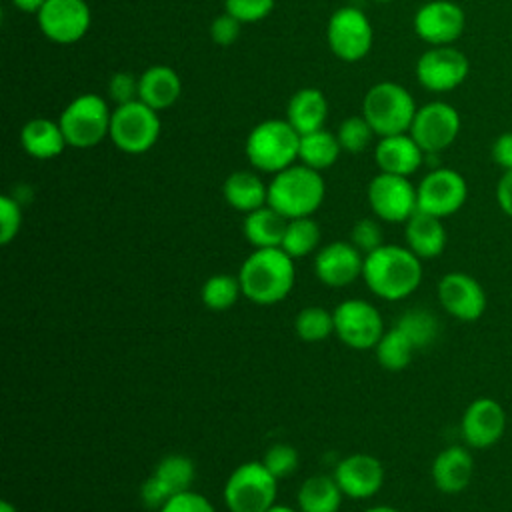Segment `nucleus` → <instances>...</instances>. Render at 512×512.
<instances>
[{"label":"nucleus","instance_id":"37","mask_svg":"<svg viewBox=\"0 0 512 512\" xmlns=\"http://www.w3.org/2000/svg\"><path fill=\"white\" fill-rule=\"evenodd\" d=\"M374 130L370 128L368 120L360 114V116H348L346 120H342V124L338 126V142L342 146L344 152L350 154H358L362 150H366V146L372 140Z\"/></svg>","mask_w":512,"mask_h":512},{"label":"nucleus","instance_id":"28","mask_svg":"<svg viewBox=\"0 0 512 512\" xmlns=\"http://www.w3.org/2000/svg\"><path fill=\"white\" fill-rule=\"evenodd\" d=\"M342 498L344 494L334 476L314 474L300 484L296 504L300 512H338Z\"/></svg>","mask_w":512,"mask_h":512},{"label":"nucleus","instance_id":"45","mask_svg":"<svg viewBox=\"0 0 512 512\" xmlns=\"http://www.w3.org/2000/svg\"><path fill=\"white\" fill-rule=\"evenodd\" d=\"M140 498H142V502L148 506V508H152V510H160L170 498H172V494H170V490L152 474L142 486H140Z\"/></svg>","mask_w":512,"mask_h":512},{"label":"nucleus","instance_id":"31","mask_svg":"<svg viewBox=\"0 0 512 512\" xmlns=\"http://www.w3.org/2000/svg\"><path fill=\"white\" fill-rule=\"evenodd\" d=\"M320 244V226L312 216L292 218L286 224L284 238L280 248L292 258H302L318 250Z\"/></svg>","mask_w":512,"mask_h":512},{"label":"nucleus","instance_id":"13","mask_svg":"<svg viewBox=\"0 0 512 512\" xmlns=\"http://www.w3.org/2000/svg\"><path fill=\"white\" fill-rule=\"evenodd\" d=\"M416 196L418 210L446 218L464 206L468 184L464 176L452 168H434L416 186Z\"/></svg>","mask_w":512,"mask_h":512},{"label":"nucleus","instance_id":"8","mask_svg":"<svg viewBox=\"0 0 512 512\" xmlns=\"http://www.w3.org/2000/svg\"><path fill=\"white\" fill-rule=\"evenodd\" d=\"M108 136L126 154L148 152L160 136V116L140 100L120 104L112 110Z\"/></svg>","mask_w":512,"mask_h":512},{"label":"nucleus","instance_id":"32","mask_svg":"<svg viewBox=\"0 0 512 512\" xmlns=\"http://www.w3.org/2000/svg\"><path fill=\"white\" fill-rule=\"evenodd\" d=\"M374 352L382 368L396 372V370H404L410 364L416 348L398 326H392L390 330H384L382 338L374 346Z\"/></svg>","mask_w":512,"mask_h":512},{"label":"nucleus","instance_id":"40","mask_svg":"<svg viewBox=\"0 0 512 512\" xmlns=\"http://www.w3.org/2000/svg\"><path fill=\"white\" fill-rule=\"evenodd\" d=\"M350 242L366 256L374 250H378L384 240H382V228L374 218H360L354 222L350 230Z\"/></svg>","mask_w":512,"mask_h":512},{"label":"nucleus","instance_id":"36","mask_svg":"<svg viewBox=\"0 0 512 512\" xmlns=\"http://www.w3.org/2000/svg\"><path fill=\"white\" fill-rule=\"evenodd\" d=\"M296 336L304 342H320L334 334V316L322 306H306L294 318Z\"/></svg>","mask_w":512,"mask_h":512},{"label":"nucleus","instance_id":"43","mask_svg":"<svg viewBox=\"0 0 512 512\" xmlns=\"http://www.w3.org/2000/svg\"><path fill=\"white\" fill-rule=\"evenodd\" d=\"M108 96L116 102V106L138 100V76L130 72L112 74L108 80Z\"/></svg>","mask_w":512,"mask_h":512},{"label":"nucleus","instance_id":"20","mask_svg":"<svg viewBox=\"0 0 512 512\" xmlns=\"http://www.w3.org/2000/svg\"><path fill=\"white\" fill-rule=\"evenodd\" d=\"M344 496L354 500H366L380 492L384 484L382 462L366 452H354L344 456L332 474Z\"/></svg>","mask_w":512,"mask_h":512},{"label":"nucleus","instance_id":"30","mask_svg":"<svg viewBox=\"0 0 512 512\" xmlns=\"http://www.w3.org/2000/svg\"><path fill=\"white\" fill-rule=\"evenodd\" d=\"M340 152L342 146L338 142V136L324 128L300 136L298 160L318 172L330 168L338 160Z\"/></svg>","mask_w":512,"mask_h":512},{"label":"nucleus","instance_id":"24","mask_svg":"<svg viewBox=\"0 0 512 512\" xmlns=\"http://www.w3.org/2000/svg\"><path fill=\"white\" fill-rule=\"evenodd\" d=\"M406 246L422 260L436 258L446 248V228L442 218L432 216L428 212L416 210L406 222Z\"/></svg>","mask_w":512,"mask_h":512},{"label":"nucleus","instance_id":"6","mask_svg":"<svg viewBox=\"0 0 512 512\" xmlns=\"http://www.w3.org/2000/svg\"><path fill=\"white\" fill-rule=\"evenodd\" d=\"M278 478L262 462H244L226 478L222 496L230 512H266L276 504Z\"/></svg>","mask_w":512,"mask_h":512},{"label":"nucleus","instance_id":"10","mask_svg":"<svg viewBox=\"0 0 512 512\" xmlns=\"http://www.w3.org/2000/svg\"><path fill=\"white\" fill-rule=\"evenodd\" d=\"M334 334L352 350H374L384 334V320L374 304L360 298L340 302L334 310Z\"/></svg>","mask_w":512,"mask_h":512},{"label":"nucleus","instance_id":"5","mask_svg":"<svg viewBox=\"0 0 512 512\" xmlns=\"http://www.w3.org/2000/svg\"><path fill=\"white\" fill-rule=\"evenodd\" d=\"M416 110L412 94L392 80H384L368 88L362 100V116L380 138L408 132Z\"/></svg>","mask_w":512,"mask_h":512},{"label":"nucleus","instance_id":"23","mask_svg":"<svg viewBox=\"0 0 512 512\" xmlns=\"http://www.w3.org/2000/svg\"><path fill=\"white\" fill-rule=\"evenodd\" d=\"M182 92L178 72L166 64H154L138 76V100L156 112L170 108Z\"/></svg>","mask_w":512,"mask_h":512},{"label":"nucleus","instance_id":"14","mask_svg":"<svg viewBox=\"0 0 512 512\" xmlns=\"http://www.w3.org/2000/svg\"><path fill=\"white\" fill-rule=\"evenodd\" d=\"M470 72L464 52L454 46H432L416 62V78L430 92H450L458 88Z\"/></svg>","mask_w":512,"mask_h":512},{"label":"nucleus","instance_id":"27","mask_svg":"<svg viewBox=\"0 0 512 512\" xmlns=\"http://www.w3.org/2000/svg\"><path fill=\"white\" fill-rule=\"evenodd\" d=\"M224 200L238 212H252L268 204V184L256 172L236 170L222 184Z\"/></svg>","mask_w":512,"mask_h":512},{"label":"nucleus","instance_id":"48","mask_svg":"<svg viewBox=\"0 0 512 512\" xmlns=\"http://www.w3.org/2000/svg\"><path fill=\"white\" fill-rule=\"evenodd\" d=\"M12 4L28 14H38L42 10V6L46 4V0H12Z\"/></svg>","mask_w":512,"mask_h":512},{"label":"nucleus","instance_id":"33","mask_svg":"<svg viewBox=\"0 0 512 512\" xmlns=\"http://www.w3.org/2000/svg\"><path fill=\"white\" fill-rule=\"evenodd\" d=\"M394 326H398L410 338V342L414 344L416 350H422V348L430 346L436 340L438 332H440L438 318L430 310H424V308L406 310L396 320Z\"/></svg>","mask_w":512,"mask_h":512},{"label":"nucleus","instance_id":"38","mask_svg":"<svg viewBox=\"0 0 512 512\" xmlns=\"http://www.w3.org/2000/svg\"><path fill=\"white\" fill-rule=\"evenodd\" d=\"M262 464L280 480V478L292 476V474L298 470L300 456H298V450H296L294 446L284 444V442H278V444H272V446L264 452Z\"/></svg>","mask_w":512,"mask_h":512},{"label":"nucleus","instance_id":"50","mask_svg":"<svg viewBox=\"0 0 512 512\" xmlns=\"http://www.w3.org/2000/svg\"><path fill=\"white\" fill-rule=\"evenodd\" d=\"M266 512H300L298 508H290V506H284V504H274L272 508H268Z\"/></svg>","mask_w":512,"mask_h":512},{"label":"nucleus","instance_id":"12","mask_svg":"<svg viewBox=\"0 0 512 512\" xmlns=\"http://www.w3.org/2000/svg\"><path fill=\"white\" fill-rule=\"evenodd\" d=\"M368 204L384 222H406L418 210V196L408 176L378 172L368 184Z\"/></svg>","mask_w":512,"mask_h":512},{"label":"nucleus","instance_id":"26","mask_svg":"<svg viewBox=\"0 0 512 512\" xmlns=\"http://www.w3.org/2000/svg\"><path fill=\"white\" fill-rule=\"evenodd\" d=\"M20 142L26 154L38 160L56 158L68 146L60 124L48 118L28 120L20 130Z\"/></svg>","mask_w":512,"mask_h":512},{"label":"nucleus","instance_id":"21","mask_svg":"<svg viewBox=\"0 0 512 512\" xmlns=\"http://www.w3.org/2000/svg\"><path fill=\"white\" fill-rule=\"evenodd\" d=\"M424 156L426 152L418 146L410 132L382 136L374 148V160L380 172L396 176L414 174L422 166Z\"/></svg>","mask_w":512,"mask_h":512},{"label":"nucleus","instance_id":"3","mask_svg":"<svg viewBox=\"0 0 512 512\" xmlns=\"http://www.w3.org/2000/svg\"><path fill=\"white\" fill-rule=\"evenodd\" d=\"M326 184L318 170L306 164H292L276 174L268 184V206L284 218L312 216L324 202Z\"/></svg>","mask_w":512,"mask_h":512},{"label":"nucleus","instance_id":"18","mask_svg":"<svg viewBox=\"0 0 512 512\" xmlns=\"http://www.w3.org/2000/svg\"><path fill=\"white\" fill-rule=\"evenodd\" d=\"M362 268L364 254L350 240L330 242L318 248L314 256V274L330 288L350 286L356 278H362Z\"/></svg>","mask_w":512,"mask_h":512},{"label":"nucleus","instance_id":"49","mask_svg":"<svg viewBox=\"0 0 512 512\" xmlns=\"http://www.w3.org/2000/svg\"><path fill=\"white\" fill-rule=\"evenodd\" d=\"M362 512H400V510L394 508V506H388V504H380V506H370V508H366Z\"/></svg>","mask_w":512,"mask_h":512},{"label":"nucleus","instance_id":"29","mask_svg":"<svg viewBox=\"0 0 512 512\" xmlns=\"http://www.w3.org/2000/svg\"><path fill=\"white\" fill-rule=\"evenodd\" d=\"M288 218L272 206H262L246 214L244 236L254 248H276L282 244Z\"/></svg>","mask_w":512,"mask_h":512},{"label":"nucleus","instance_id":"1","mask_svg":"<svg viewBox=\"0 0 512 512\" xmlns=\"http://www.w3.org/2000/svg\"><path fill=\"white\" fill-rule=\"evenodd\" d=\"M362 280L374 296L398 302L420 286L422 262L408 246L382 244L364 256Z\"/></svg>","mask_w":512,"mask_h":512},{"label":"nucleus","instance_id":"15","mask_svg":"<svg viewBox=\"0 0 512 512\" xmlns=\"http://www.w3.org/2000/svg\"><path fill=\"white\" fill-rule=\"evenodd\" d=\"M36 18L40 32L56 44L82 40L92 22L86 0H46Z\"/></svg>","mask_w":512,"mask_h":512},{"label":"nucleus","instance_id":"39","mask_svg":"<svg viewBox=\"0 0 512 512\" xmlns=\"http://www.w3.org/2000/svg\"><path fill=\"white\" fill-rule=\"evenodd\" d=\"M276 0H224V8L230 16H234L242 24H252L264 20Z\"/></svg>","mask_w":512,"mask_h":512},{"label":"nucleus","instance_id":"11","mask_svg":"<svg viewBox=\"0 0 512 512\" xmlns=\"http://www.w3.org/2000/svg\"><path fill=\"white\" fill-rule=\"evenodd\" d=\"M460 124V114L452 104L434 100L416 110L408 132L426 154H440L454 144Z\"/></svg>","mask_w":512,"mask_h":512},{"label":"nucleus","instance_id":"22","mask_svg":"<svg viewBox=\"0 0 512 512\" xmlns=\"http://www.w3.org/2000/svg\"><path fill=\"white\" fill-rule=\"evenodd\" d=\"M430 474L440 492L460 494L472 482L474 458L464 446H448L436 454Z\"/></svg>","mask_w":512,"mask_h":512},{"label":"nucleus","instance_id":"41","mask_svg":"<svg viewBox=\"0 0 512 512\" xmlns=\"http://www.w3.org/2000/svg\"><path fill=\"white\" fill-rule=\"evenodd\" d=\"M22 226L20 202L8 194L0 196V242L10 244Z\"/></svg>","mask_w":512,"mask_h":512},{"label":"nucleus","instance_id":"44","mask_svg":"<svg viewBox=\"0 0 512 512\" xmlns=\"http://www.w3.org/2000/svg\"><path fill=\"white\" fill-rule=\"evenodd\" d=\"M240 26L242 22H238L234 16H230L228 12L216 16L210 24V36L218 46H230L238 40L240 36Z\"/></svg>","mask_w":512,"mask_h":512},{"label":"nucleus","instance_id":"7","mask_svg":"<svg viewBox=\"0 0 512 512\" xmlns=\"http://www.w3.org/2000/svg\"><path fill=\"white\" fill-rule=\"evenodd\" d=\"M112 112L108 102L96 94H80L62 110L58 124L66 144L72 148H94L110 134Z\"/></svg>","mask_w":512,"mask_h":512},{"label":"nucleus","instance_id":"34","mask_svg":"<svg viewBox=\"0 0 512 512\" xmlns=\"http://www.w3.org/2000/svg\"><path fill=\"white\" fill-rule=\"evenodd\" d=\"M168 490L170 494H178V492H184V490H190L194 478H196V468H194V462L184 456V454H168L164 456L154 472H152Z\"/></svg>","mask_w":512,"mask_h":512},{"label":"nucleus","instance_id":"4","mask_svg":"<svg viewBox=\"0 0 512 512\" xmlns=\"http://www.w3.org/2000/svg\"><path fill=\"white\" fill-rule=\"evenodd\" d=\"M244 150L252 168L276 174L298 160L300 134L288 120L270 118L250 130Z\"/></svg>","mask_w":512,"mask_h":512},{"label":"nucleus","instance_id":"19","mask_svg":"<svg viewBox=\"0 0 512 512\" xmlns=\"http://www.w3.org/2000/svg\"><path fill=\"white\" fill-rule=\"evenodd\" d=\"M460 430L468 446L478 450L490 448L506 432V410L494 398H476L466 406Z\"/></svg>","mask_w":512,"mask_h":512},{"label":"nucleus","instance_id":"42","mask_svg":"<svg viewBox=\"0 0 512 512\" xmlns=\"http://www.w3.org/2000/svg\"><path fill=\"white\" fill-rule=\"evenodd\" d=\"M158 512H216V508L206 496L190 488L174 494Z\"/></svg>","mask_w":512,"mask_h":512},{"label":"nucleus","instance_id":"52","mask_svg":"<svg viewBox=\"0 0 512 512\" xmlns=\"http://www.w3.org/2000/svg\"><path fill=\"white\" fill-rule=\"evenodd\" d=\"M374 2H394V0H374Z\"/></svg>","mask_w":512,"mask_h":512},{"label":"nucleus","instance_id":"35","mask_svg":"<svg viewBox=\"0 0 512 512\" xmlns=\"http://www.w3.org/2000/svg\"><path fill=\"white\" fill-rule=\"evenodd\" d=\"M240 294H242L240 280L238 276H232V274H214L202 284V290H200L202 304L216 312L232 308L240 298Z\"/></svg>","mask_w":512,"mask_h":512},{"label":"nucleus","instance_id":"25","mask_svg":"<svg viewBox=\"0 0 512 512\" xmlns=\"http://www.w3.org/2000/svg\"><path fill=\"white\" fill-rule=\"evenodd\" d=\"M328 118V102L318 88H300L292 94L286 106V120L298 130V134H308L324 128Z\"/></svg>","mask_w":512,"mask_h":512},{"label":"nucleus","instance_id":"51","mask_svg":"<svg viewBox=\"0 0 512 512\" xmlns=\"http://www.w3.org/2000/svg\"><path fill=\"white\" fill-rule=\"evenodd\" d=\"M0 512H18V510L8 500H2L0 502Z\"/></svg>","mask_w":512,"mask_h":512},{"label":"nucleus","instance_id":"17","mask_svg":"<svg viewBox=\"0 0 512 512\" xmlns=\"http://www.w3.org/2000/svg\"><path fill=\"white\" fill-rule=\"evenodd\" d=\"M438 300L442 308L462 320H478L488 306V296L482 284L466 272H448L438 282Z\"/></svg>","mask_w":512,"mask_h":512},{"label":"nucleus","instance_id":"2","mask_svg":"<svg viewBox=\"0 0 512 512\" xmlns=\"http://www.w3.org/2000/svg\"><path fill=\"white\" fill-rule=\"evenodd\" d=\"M238 280L242 296L254 304L270 306L282 302L294 288V258L280 246L254 248L240 264Z\"/></svg>","mask_w":512,"mask_h":512},{"label":"nucleus","instance_id":"16","mask_svg":"<svg viewBox=\"0 0 512 512\" xmlns=\"http://www.w3.org/2000/svg\"><path fill=\"white\" fill-rule=\"evenodd\" d=\"M466 26L464 10L450 0H430L414 14V32L430 46H452Z\"/></svg>","mask_w":512,"mask_h":512},{"label":"nucleus","instance_id":"46","mask_svg":"<svg viewBox=\"0 0 512 512\" xmlns=\"http://www.w3.org/2000/svg\"><path fill=\"white\" fill-rule=\"evenodd\" d=\"M492 160L502 168V170H512V132L500 134L492 142Z\"/></svg>","mask_w":512,"mask_h":512},{"label":"nucleus","instance_id":"47","mask_svg":"<svg viewBox=\"0 0 512 512\" xmlns=\"http://www.w3.org/2000/svg\"><path fill=\"white\" fill-rule=\"evenodd\" d=\"M496 202L500 210L512 218V170H504L496 184Z\"/></svg>","mask_w":512,"mask_h":512},{"label":"nucleus","instance_id":"9","mask_svg":"<svg viewBox=\"0 0 512 512\" xmlns=\"http://www.w3.org/2000/svg\"><path fill=\"white\" fill-rule=\"evenodd\" d=\"M326 40L336 58L344 62H358L370 52L374 30L360 8L342 6L334 10L328 20Z\"/></svg>","mask_w":512,"mask_h":512}]
</instances>
